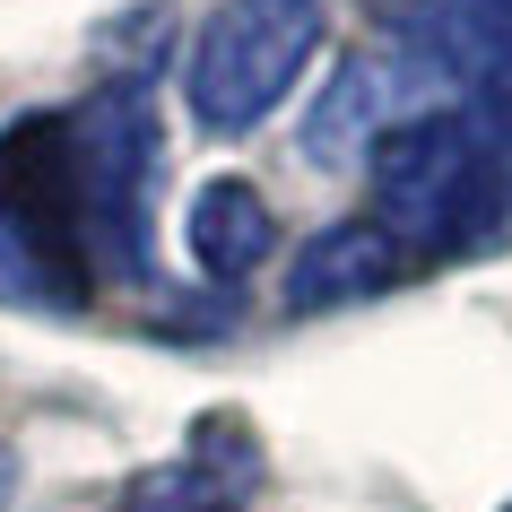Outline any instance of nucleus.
I'll use <instances>...</instances> for the list:
<instances>
[{
  "label": "nucleus",
  "instance_id": "nucleus-4",
  "mask_svg": "<svg viewBox=\"0 0 512 512\" xmlns=\"http://www.w3.org/2000/svg\"><path fill=\"white\" fill-rule=\"evenodd\" d=\"M374 9L452 105L512 113V0H374Z\"/></svg>",
  "mask_w": 512,
  "mask_h": 512
},
{
  "label": "nucleus",
  "instance_id": "nucleus-8",
  "mask_svg": "<svg viewBox=\"0 0 512 512\" xmlns=\"http://www.w3.org/2000/svg\"><path fill=\"white\" fill-rule=\"evenodd\" d=\"M183 243H191V261L217 278V287H235V278H252L261 261H270V243H278V217H270V200L252 183H200V200H191V217H183Z\"/></svg>",
  "mask_w": 512,
  "mask_h": 512
},
{
  "label": "nucleus",
  "instance_id": "nucleus-7",
  "mask_svg": "<svg viewBox=\"0 0 512 512\" xmlns=\"http://www.w3.org/2000/svg\"><path fill=\"white\" fill-rule=\"evenodd\" d=\"M261 486V452L235 417H217L209 434H191L183 460H165L148 478L122 486V512H243Z\"/></svg>",
  "mask_w": 512,
  "mask_h": 512
},
{
  "label": "nucleus",
  "instance_id": "nucleus-5",
  "mask_svg": "<svg viewBox=\"0 0 512 512\" xmlns=\"http://www.w3.org/2000/svg\"><path fill=\"white\" fill-rule=\"evenodd\" d=\"M452 105L443 87H434V70L417 53H348L339 61V79L322 87V105L304 113V157L313 165H365L374 157L382 131H400V122H417V113Z\"/></svg>",
  "mask_w": 512,
  "mask_h": 512
},
{
  "label": "nucleus",
  "instance_id": "nucleus-3",
  "mask_svg": "<svg viewBox=\"0 0 512 512\" xmlns=\"http://www.w3.org/2000/svg\"><path fill=\"white\" fill-rule=\"evenodd\" d=\"M70 131V174H79V226H87V270L105 278H148V191H157L165 139L148 113V79H105L79 113H61Z\"/></svg>",
  "mask_w": 512,
  "mask_h": 512
},
{
  "label": "nucleus",
  "instance_id": "nucleus-2",
  "mask_svg": "<svg viewBox=\"0 0 512 512\" xmlns=\"http://www.w3.org/2000/svg\"><path fill=\"white\" fill-rule=\"evenodd\" d=\"M330 35L322 0H217L183 53V105L209 139H243L252 122H270L296 79L313 70Z\"/></svg>",
  "mask_w": 512,
  "mask_h": 512
},
{
  "label": "nucleus",
  "instance_id": "nucleus-1",
  "mask_svg": "<svg viewBox=\"0 0 512 512\" xmlns=\"http://www.w3.org/2000/svg\"><path fill=\"white\" fill-rule=\"evenodd\" d=\"M374 217L408 243V261H460L512 235V113L434 105L374 139L365 157Z\"/></svg>",
  "mask_w": 512,
  "mask_h": 512
},
{
  "label": "nucleus",
  "instance_id": "nucleus-6",
  "mask_svg": "<svg viewBox=\"0 0 512 512\" xmlns=\"http://www.w3.org/2000/svg\"><path fill=\"white\" fill-rule=\"evenodd\" d=\"M408 270H417V261H408V243L391 235L382 217H339V226H322V235H313L296 261H287V287H278V304H287V313H339V304H374V296H391Z\"/></svg>",
  "mask_w": 512,
  "mask_h": 512
},
{
  "label": "nucleus",
  "instance_id": "nucleus-9",
  "mask_svg": "<svg viewBox=\"0 0 512 512\" xmlns=\"http://www.w3.org/2000/svg\"><path fill=\"white\" fill-rule=\"evenodd\" d=\"M0 504H9V452H0Z\"/></svg>",
  "mask_w": 512,
  "mask_h": 512
}]
</instances>
